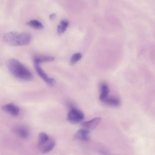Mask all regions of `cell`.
Masks as SVG:
<instances>
[{"mask_svg": "<svg viewBox=\"0 0 155 155\" xmlns=\"http://www.w3.org/2000/svg\"><path fill=\"white\" fill-rule=\"evenodd\" d=\"M7 68L11 74L16 78L23 81H29L33 79L31 71L18 60L11 58L7 63Z\"/></svg>", "mask_w": 155, "mask_h": 155, "instance_id": "1", "label": "cell"}, {"mask_svg": "<svg viewBox=\"0 0 155 155\" xmlns=\"http://www.w3.org/2000/svg\"><path fill=\"white\" fill-rule=\"evenodd\" d=\"M3 39L6 43L10 46H24L30 43L31 36L28 32L19 33L12 31L5 33L3 36Z\"/></svg>", "mask_w": 155, "mask_h": 155, "instance_id": "2", "label": "cell"}, {"mask_svg": "<svg viewBox=\"0 0 155 155\" xmlns=\"http://www.w3.org/2000/svg\"><path fill=\"white\" fill-rule=\"evenodd\" d=\"M84 117V114L81 111L78 109L73 108L68 112L67 119L70 123L76 124L82 121Z\"/></svg>", "mask_w": 155, "mask_h": 155, "instance_id": "3", "label": "cell"}, {"mask_svg": "<svg viewBox=\"0 0 155 155\" xmlns=\"http://www.w3.org/2000/svg\"><path fill=\"white\" fill-rule=\"evenodd\" d=\"M35 70L38 75L48 85L50 86H54L56 84L55 80L48 77L46 73L42 70L40 65V64L34 63Z\"/></svg>", "mask_w": 155, "mask_h": 155, "instance_id": "4", "label": "cell"}, {"mask_svg": "<svg viewBox=\"0 0 155 155\" xmlns=\"http://www.w3.org/2000/svg\"><path fill=\"white\" fill-rule=\"evenodd\" d=\"M101 120L100 117H96L86 121L83 122L81 124V126L83 129L88 131L94 129L100 123Z\"/></svg>", "mask_w": 155, "mask_h": 155, "instance_id": "5", "label": "cell"}, {"mask_svg": "<svg viewBox=\"0 0 155 155\" xmlns=\"http://www.w3.org/2000/svg\"><path fill=\"white\" fill-rule=\"evenodd\" d=\"M55 144L54 140L50 137L47 141L38 147L39 149L42 153H46L49 152L53 149L55 145Z\"/></svg>", "mask_w": 155, "mask_h": 155, "instance_id": "6", "label": "cell"}, {"mask_svg": "<svg viewBox=\"0 0 155 155\" xmlns=\"http://www.w3.org/2000/svg\"><path fill=\"white\" fill-rule=\"evenodd\" d=\"M2 110L12 116L18 115L19 112V107L15 104L10 103L4 105L2 107Z\"/></svg>", "mask_w": 155, "mask_h": 155, "instance_id": "7", "label": "cell"}, {"mask_svg": "<svg viewBox=\"0 0 155 155\" xmlns=\"http://www.w3.org/2000/svg\"><path fill=\"white\" fill-rule=\"evenodd\" d=\"M13 131L15 133L22 139H26L29 136L28 130L25 127L23 126H18L15 127L13 129Z\"/></svg>", "mask_w": 155, "mask_h": 155, "instance_id": "8", "label": "cell"}, {"mask_svg": "<svg viewBox=\"0 0 155 155\" xmlns=\"http://www.w3.org/2000/svg\"><path fill=\"white\" fill-rule=\"evenodd\" d=\"M89 131L84 129H79L74 135L75 137L80 140L87 141L89 140Z\"/></svg>", "mask_w": 155, "mask_h": 155, "instance_id": "9", "label": "cell"}, {"mask_svg": "<svg viewBox=\"0 0 155 155\" xmlns=\"http://www.w3.org/2000/svg\"><path fill=\"white\" fill-rule=\"evenodd\" d=\"M55 58L54 57L48 55H36L34 56L33 58L34 63L40 64L46 62H50L54 60Z\"/></svg>", "mask_w": 155, "mask_h": 155, "instance_id": "10", "label": "cell"}, {"mask_svg": "<svg viewBox=\"0 0 155 155\" xmlns=\"http://www.w3.org/2000/svg\"><path fill=\"white\" fill-rule=\"evenodd\" d=\"M109 91V88L107 84L105 83H102L101 86L100 100L103 102L107 97Z\"/></svg>", "mask_w": 155, "mask_h": 155, "instance_id": "11", "label": "cell"}, {"mask_svg": "<svg viewBox=\"0 0 155 155\" xmlns=\"http://www.w3.org/2000/svg\"><path fill=\"white\" fill-rule=\"evenodd\" d=\"M103 102L107 105L114 107H118L121 104V102L119 99L113 97H107Z\"/></svg>", "mask_w": 155, "mask_h": 155, "instance_id": "12", "label": "cell"}, {"mask_svg": "<svg viewBox=\"0 0 155 155\" xmlns=\"http://www.w3.org/2000/svg\"><path fill=\"white\" fill-rule=\"evenodd\" d=\"M69 25V22L66 20H63L61 21L57 27V32L58 34L61 35L66 31Z\"/></svg>", "mask_w": 155, "mask_h": 155, "instance_id": "13", "label": "cell"}, {"mask_svg": "<svg viewBox=\"0 0 155 155\" xmlns=\"http://www.w3.org/2000/svg\"><path fill=\"white\" fill-rule=\"evenodd\" d=\"M26 24L28 26L35 29H41L44 28L42 24L39 21L35 19L31 20L28 21Z\"/></svg>", "mask_w": 155, "mask_h": 155, "instance_id": "14", "label": "cell"}, {"mask_svg": "<svg viewBox=\"0 0 155 155\" xmlns=\"http://www.w3.org/2000/svg\"><path fill=\"white\" fill-rule=\"evenodd\" d=\"M50 138V137L45 132H41L39 133L38 136V146L42 145L47 141Z\"/></svg>", "mask_w": 155, "mask_h": 155, "instance_id": "15", "label": "cell"}, {"mask_svg": "<svg viewBox=\"0 0 155 155\" xmlns=\"http://www.w3.org/2000/svg\"><path fill=\"white\" fill-rule=\"evenodd\" d=\"M82 57V54L80 53H75L72 56L71 59L70 63L73 64L79 60Z\"/></svg>", "mask_w": 155, "mask_h": 155, "instance_id": "16", "label": "cell"}, {"mask_svg": "<svg viewBox=\"0 0 155 155\" xmlns=\"http://www.w3.org/2000/svg\"><path fill=\"white\" fill-rule=\"evenodd\" d=\"M56 17V15L54 13L51 14L49 16V18L51 20L54 19Z\"/></svg>", "mask_w": 155, "mask_h": 155, "instance_id": "17", "label": "cell"}]
</instances>
